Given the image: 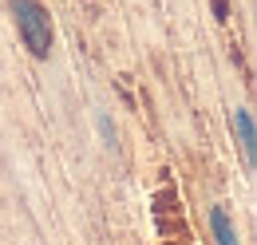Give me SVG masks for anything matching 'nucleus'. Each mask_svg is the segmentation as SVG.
I'll use <instances>...</instances> for the list:
<instances>
[{"label":"nucleus","instance_id":"1","mask_svg":"<svg viewBox=\"0 0 257 245\" xmlns=\"http://www.w3.org/2000/svg\"><path fill=\"white\" fill-rule=\"evenodd\" d=\"M12 12H16V28H20L24 48L36 60H48V52H52V20L40 8V0H12Z\"/></svg>","mask_w":257,"mask_h":245},{"label":"nucleus","instance_id":"2","mask_svg":"<svg viewBox=\"0 0 257 245\" xmlns=\"http://www.w3.org/2000/svg\"><path fill=\"white\" fill-rule=\"evenodd\" d=\"M233 135H237V143H241L245 166L253 170V162H257V131H253V115H249L245 107H237V111H233Z\"/></svg>","mask_w":257,"mask_h":245},{"label":"nucleus","instance_id":"3","mask_svg":"<svg viewBox=\"0 0 257 245\" xmlns=\"http://www.w3.org/2000/svg\"><path fill=\"white\" fill-rule=\"evenodd\" d=\"M210 225H214V237H218V245H237V233H233L229 214H225L222 206H214V210H210Z\"/></svg>","mask_w":257,"mask_h":245},{"label":"nucleus","instance_id":"4","mask_svg":"<svg viewBox=\"0 0 257 245\" xmlns=\"http://www.w3.org/2000/svg\"><path fill=\"white\" fill-rule=\"evenodd\" d=\"M99 131H103V139H111V143H115V127H111L107 115H99Z\"/></svg>","mask_w":257,"mask_h":245}]
</instances>
